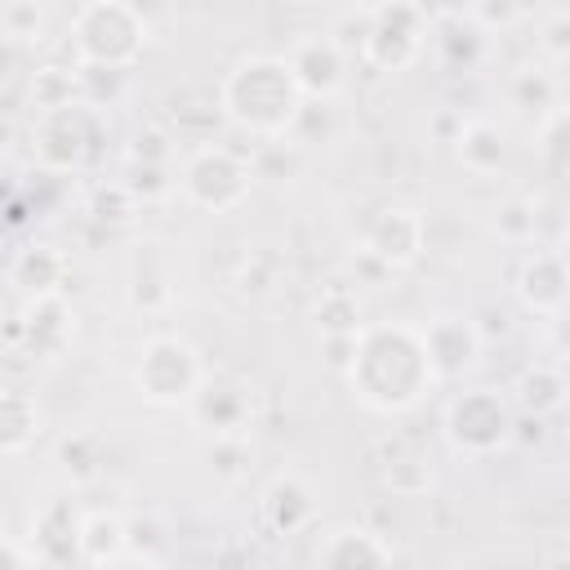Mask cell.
<instances>
[{
	"label": "cell",
	"instance_id": "1",
	"mask_svg": "<svg viewBox=\"0 0 570 570\" xmlns=\"http://www.w3.org/2000/svg\"><path fill=\"white\" fill-rule=\"evenodd\" d=\"M352 396L374 414H405L432 387V361L423 347V330L410 321H379L356 330L352 365L343 370Z\"/></svg>",
	"mask_w": 570,
	"mask_h": 570
},
{
	"label": "cell",
	"instance_id": "2",
	"mask_svg": "<svg viewBox=\"0 0 570 570\" xmlns=\"http://www.w3.org/2000/svg\"><path fill=\"white\" fill-rule=\"evenodd\" d=\"M303 102L307 98L289 71V62L276 53L236 58L218 85V111L254 138H289Z\"/></svg>",
	"mask_w": 570,
	"mask_h": 570
},
{
	"label": "cell",
	"instance_id": "3",
	"mask_svg": "<svg viewBox=\"0 0 570 570\" xmlns=\"http://www.w3.org/2000/svg\"><path fill=\"white\" fill-rule=\"evenodd\" d=\"M147 49V22L129 0H85L71 22L76 67L129 71Z\"/></svg>",
	"mask_w": 570,
	"mask_h": 570
},
{
	"label": "cell",
	"instance_id": "4",
	"mask_svg": "<svg viewBox=\"0 0 570 570\" xmlns=\"http://www.w3.org/2000/svg\"><path fill=\"white\" fill-rule=\"evenodd\" d=\"M428 13L419 0H374L365 4V36H361V58L374 71H405L419 62L423 40H428Z\"/></svg>",
	"mask_w": 570,
	"mask_h": 570
},
{
	"label": "cell",
	"instance_id": "5",
	"mask_svg": "<svg viewBox=\"0 0 570 570\" xmlns=\"http://www.w3.org/2000/svg\"><path fill=\"white\" fill-rule=\"evenodd\" d=\"M178 187H183V196L196 209H205V214H232V209H240L249 200L254 169L232 147L205 142V147H191L187 151V160L178 169Z\"/></svg>",
	"mask_w": 570,
	"mask_h": 570
},
{
	"label": "cell",
	"instance_id": "6",
	"mask_svg": "<svg viewBox=\"0 0 570 570\" xmlns=\"http://www.w3.org/2000/svg\"><path fill=\"white\" fill-rule=\"evenodd\" d=\"M205 379L200 352L178 334H151L134 361V387L151 405H187Z\"/></svg>",
	"mask_w": 570,
	"mask_h": 570
},
{
	"label": "cell",
	"instance_id": "7",
	"mask_svg": "<svg viewBox=\"0 0 570 570\" xmlns=\"http://www.w3.org/2000/svg\"><path fill=\"white\" fill-rule=\"evenodd\" d=\"M441 428H445V441L459 454L485 459V454H494V450H503L512 441L517 419H512V405H508L503 392H494V387H463L459 396H450Z\"/></svg>",
	"mask_w": 570,
	"mask_h": 570
},
{
	"label": "cell",
	"instance_id": "8",
	"mask_svg": "<svg viewBox=\"0 0 570 570\" xmlns=\"http://www.w3.org/2000/svg\"><path fill=\"white\" fill-rule=\"evenodd\" d=\"M423 245H428V218L414 205H387L361 232V254L387 272L414 267L423 258Z\"/></svg>",
	"mask_w": 570,
	"mask_h": 570
},
{
	"label": "cell",
	"instance_id": "9",
	"mask_svg": "<svg viewBox=\"0 0 570 570\" xmlns=\"http://www.w3.org/2000/svg\"><path fill=\"white\" fill-rule=\"evenodd\" d=\"M85 142H89V129H85L80 102H76V107H58V111H36V125H31V156H36L40 169H49V174H71V169H80Z\"/></svg>",
	"mask_w": 570,
	"mask_h": 570
},
{
	"label": "cell",
	"instance_id": "10",
	"mask_svg": "<svg viewBox=\"0 0 570 570\" xmlns=\"http://www.w3.org/2000/svg\"><path fill=\"white\" fill-rule=\"evenodd\" d=\"M298 89L307 102H330L347 85V53L334 45V36H303L285 53Z\"/></svg>",
	"mask_w": 570,
	"mask_h": 570
},
{
	"label": "cell",
	"instance_id": "11",
	"mask_svg": "<svg viewBox=\"0 0 570 570\" xmlns=\"http://www.w3.org/2000/svg\"><path fill=\"white\" fill-rule=\"evenodd\" d=\"M419 330H423V347H428V361H432L436 383L463 379V374L481 361V330H476L468 316L441 312V316H432V321L419 325Z\"/></svg>",
	"mask_w": 570,
	"mask_h": 570
},
{
	"label": "cell",
	"instance_id": "12",
	"mask_svg": "<svg viewBox=\"0 0 570 570\" xmlns=\"http://www.w3.org/2000/svg\"><path fill=\"white\" fill-rule=\"evenodd\" d=\"M71 334H76V316L62 294H27V303L18 312V338H22L27 356L58 361L67 352Z\"/></svg>",
	"mask_w": 570,
	"mask_h": 570
},
{
	"label": "cell",
	"instance_id": "13",
	"mask_svg": "<svg viewBox=\"0 0 570 570\" xmlns=\"http://www.w3.org/2000/svg\"><path fill=\"white\" fill-rule=\"evenodd\" d=\"M570 276H566V254L561 249H530L517 267V298L525 312L557 321L566 312Z\"/></svg>",
	"mask_w": 570,
	"mask_h": 570
},
{
	"label": "cell",
	"instance_id": "14",
	"mask_svg": "<svg viewBox=\"0 0 570 570\" xmlns=\"http://www.w3.org/2000/svg\"><path fill=\"white\" fill-rule=\"evenodd\" d=\"M191 410H196V419L214 432V436H245V428H249V387L240 383V379H232V374H205L200 379V387H196V396L187 401Z\"/></svg>",
	"mask_w": 570,
	"mask_h": 570
},
{
	"label": "cell",
	"instance_id": "15",
	"mask_svg": "<svg viewBox=\"0 0 570 570\" xmlns=\"http://www.w3.org/2000/svg\"><path fill=\"white\" fill-rule=\"evenodd\" d=\"M125 294H129V307L138 312H160L169 307L174 298V263H169V249L160 240H138L134 254H129V276H125Z\"/></svg>",
	"mask_w": 570,
	"mask_h": 570
},
{
	"label": "cell",
	"instance_id": "16",
	"mask_svg": "<svg viewBox=\"0 0 570 570\" xmlns=\"http://www.w3.org/2000/svg\"><path fill=\"white\" fill-rule=\"evenodd\" d=\"M258 517H263V525L272 534H298V530H307L316 521V494H312V485L298 472H281L263 490Z\"/></svg>",
	"mask_w": 570,
	"mask_h": 570
},
{
	"label": "cell",
	"instance_id": "17",
	"mask_svg": "<svg viewBox=\"0 0 570 570\" xmlns=\"http://www.w3.org/2000/svg\"><path fill=\"white\" fill-rule=\"evenodd\" d=\"M80 517L71 499H49L36 517H31V552L40 566H62L76 561V543H80Z\"/></svg>",
	"mask_w": 570,
	"mask_h": 570
},
{
	"label": "cell",
	"instance_id": "18",
	"mask_svg": "<svg viewBox=\"0 0 570 570\" xmlns=\"http://www.w3.org/2000/svg\"><path fill=\"white\" fill-rule=\"evenodd\" d=\"M312 561L316 566H392L396 561V548L379 534V530H370V525H334L321 543H316V552H312Z\"/></svg>",
	"mask_w": 570,
	"mask_h": 570
},
{
	"label": "cell",
	"instance_id": "19",
	"mask_svg": "<svg viewBox=\"0 0 570 570\" xmlns=\"http://www.w3.org/2000/svg\"><path fill=\"white\" fill-rule=\"evenodd\" d=\"M45 436V405L27 387H0V454H22Z\"/></svg>",
	"mask_w": 570,
	"mask_h": 570
},
{
	"label": "cell",
	"instance_id": "20",
	"mask_svg": "<svg viewBox=\"0 0 570 570\" xmlns=\"http://www.w3.org/2000/svg\"><path fill=\"white\" fill-rule=\"evenodd\" d=\"M125 548H129V521L120 512H85L80 517L76 561H85V566H120Z\"/></svg>",
	"mask_w": 570,
	"mask_h": 570
},
{
	"label": "cell",
	"instance_id": "21",
	"mask_svg": "<svg viewBox=\"0 0 570 570\" xmlns=\"http://www.w3.org/2000/svg\"><path fill=\"white\" fill-rule=\"evenodd\" d=\"M9 281L22 294H62V285H67V254L58 245H27L9 263Z\"/></svg>",
	"mask_w": 570,
	"mask_h": 570
},
{
	"label": "cell",
	"instance_id": "22",
	"mask_svg": "<svg viewBox=\"0 0 570 570\" xmlns=\"http://www.w3.org/2000/svg\"><path fill=\"white\" fill-rule=\"evenodd\" d=\"M450 142H454V156L463 160V169L476 174V178L499 174V165H503V156H508L503 134H499V125H490V120H463Z\"/></svg>",
	"mask_w": 570,
	"mask_h": 570
},
{
	"label": "cell",
	"instance_id": "23",
	"mask_svg": "<svg viewBox=\"0 0 570 570\" xmlns=\"http://www.w3.org/2000/svg\"><path fill=\"white\" fill-rule=\"evenodd\" d=\"M517 405H521L525 414H534V419L557 414V410L566 405V374H561L557 365H548V361L530 365V370L517 379Z\"/></svg>",
	"mask_w": 570,
	"mask_h": 570
},
{
	"label": "cell",
	"instance_id": "24",
	"mask_svg": "<svg viewBox=\"0 0 570 570\" xmlns=\"http://www.w3.org/2000/svg\"><path fill=\"white\" fill-rule=\"evenodd\" d=\"M312 321H316L321 334H352V330H361L365 321H361V298H356V289H347V285L321 289V298H316V307H312Z\"/></svg>",
	"mask_w": 570,
	"mask_h": 570
},
{
	"label": "cell",
	"instance_id": "25",
	"mask_svg": "<svg viewBox=\"0 0 570 570\" xmlns=\"http://www.w3.org/2000/svg\"><path fill=\"white\" fill-rule=\"evenodd\" d=\"M31 107L36 111H58V107H76L80 102V80L71 67H40L31 76Z\"/></svg>",
	"mask_w": 570,
	"mask_h": 570
},
{
	"label": "cell",
	"instance_id": "26",
	"mask_svg": "<svg viewBox=\"0 0 570 570\" xmlns=\"http://www.w3.org/2000/svg\"><path fill=\"white\" fill-rule=\"evenodd\" d=\"M490 227H494V236L508 240V245H525V240H534V227H539V218H534V200H525V196H508V200H499Z\"/></svg>",
	"mask_w": 570,
	"mask_h": 570
},
{
	"label": "cell",
	"instance_id": "27",
	"mask_svg": "<svg viewBox=\"0 0 570 570\" xmlns=\"http://www.w3.org/2000/svg\"><path fill=\"white\" fill-rule=\"evenodd\" d=\"M276 285H281V258L272 249H249L236 272V289L245 298H267V294H276Z\"/></svg>",
	"mask_w": 570,
	"mask_h": 570
},
{
	"label": "cell",
	"instance_id": "28",
	"mask_svg": "<svg viewBox=\"0 0 570 570\" xmlns=\"http://www.w3.org/2000/svg\"><path fill=\"white\" fill-rule=\"evenodd\" d=\"M0 31L13 45H36L45 36V4L40 0H9L0 13Z\"/></svg>",
	"mask_w": 570,
	"mask_h": 570
},
{
	"label": "cell",
	"instance_id": "29",
	"mask_svg": "<svg viewBox=\"0 0 570 570\" xmlns=\"http://www.w3.org/2000/svg\"><path fill=\"white\" fill-rule=\"evenodd\" d=\"M58 459H62V468H67L71 481H94L98 476V441L85 436V432L67 436L62 450H58Z\"/></svg>",
	"mask_w": 570,
	"mask_h": 570
},
{
	"label": "cell",
	"instance_id": "30",
	"mask_svg": "<svg viewBox=\"0 0 570 570\" xmlns=\"http://www.w3.org/2000/svg\"><path fill=\"white\" fill-rule=\"evenodd\" d=\"M165 169L169 165H138V160H129V178H125V191L129 196H160L165 187H169V178H165Z\"/></svg>",
	"mask_w": 570,
	"mask_h": 570
},
{
	"label": "cell",
	"instance_id": "31",
	"mask_svg": "<svg viewBox=\"0 0 570 570\" xmlns=\"http://www.w3.org/2000/svg\"><path fill=\"white\" fill-rule=\"evenodd\" d=\"M561 129H566V107H548L539 125V151L552 160V169H561Z\"/></svg>",
	"mask_w": 570,
	"mask_h": 570
},
{
	"label": "cell",
	"instance_id": "32",
	"mask_svg": "<svg viewBox=\"0 0 570 570\" xmlns=\"http://www.w3.org/2000/svg\"><path fill=\"white\" fill-rule=\"evenodd\" d=\"M129 160H138V165H169V142H165V134H160V129H142V134L134 138V147H129Z\"/></svg>",
	"mask_w": 570,
	"mask_h": 570
},
{
	"label": "cell",
	"instance_id": "33",
	"mask_svg": "<svg viewBox=\"0 0 570 570\" xmlns=\"http://www.w3.org/2000/svg\"><path fill=\"white\" fill-rule=\"evenodd\" d=\"M321 347H325V365L334 374H343L352 365V352H356V330L352 334H321Z\"/></svg>",
	"mask_w": 570,
	"mask_h": 570
},
{
	"label": "cell",
	"instance_id": "34",
	"mask_svg": "<svg viewBox=\"0 0 570 570\" xmlns=\"http://www.w3.org/2000/svg\"><path fill=\"white\" fill-rule=\"evenodd\" d=\"M419 4L428 18H450V22L472 18V9H476V0H419Z\"/></svg>",
	"mask_w": 570,
	"mask_h": 570
},
{
	"label": "cell",
	"instance_id": "35",
	"mask_svg": "<svg viewBox=\"0 0 570 570\" xmlns=\"http://www.w3.org/2000/svg\"><path fill=\"white\" fill-rule=\"evenodd\" d=\"M543 49L552 53V62L566 58V13H552V22L543 27Z\"/></svg>",
	"mask_w": 570,
	"mask_h": 570
},
{
	"label": "cell",
	"instance_id": "36",
	"mask_svg": "<svg viewBox=\"0 0 570 570\" xmlns=\"http://www.w3.org/2000/svg\"><path fill=\"white\" fill-rule=\"evenodd\" d=\"M13 76H18V45L0 31V89H9Z\"/></svg>",
	"mask_w": 570,
	"mask_h": 570
},
{
	"label": "cell",
	"instance_id": "37",
	"mask_svg": "<svg viewBox=\"0 0 570 570\" xmlns=\"http://www.w3.org/2000/svg\"><path fill=\"white\" fill-rule=\"evenodd\" d=\"M0 566H40V561H36L31 543L27 548L22 543H0Z\"/></svg>",
	"mask_w": 570,
	"mask_h": 570
},
{
	"label": "cell",
	"instance_id": "38",
	"mask_svg": "<svg viewBox=\"0 0 570 570\" xmlns=\"http://www.w3.org/2000/svg\"><path fill=\"white\" fill-rule=\"evenodd\" d=\"M13 138H18V120H13V111L0 107V147H9Z\"/></svg>",
	"mask_w": 570,
	"mask_h": 570
}]
</instances>
